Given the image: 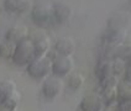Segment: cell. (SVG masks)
<instances>
[{
  "instance_id": "obj_1",
  "label": "cell",
  "mask_w": 131,
  "mask_h": 111,
  "mask_svg": "<svg viewBox=\"0 0 131 111\" xmlns=\"http://www.w3.org/2000/svg\"><path fill=\"white\" fill-rule=\"evenodd\" d=\"M26 72L32 79L43 80L52 73V58L48 56L36 57L26 66Z\"/></svg>"
},
{
  "instance_id": "obj_2",
  "label": "cell",
  "mask_w": 131,
  "mask_h": 111,
  "mask_svg": "<svg viewBox=\"0 0 131 111\" xmlns=\"http://www.w3.org/2000/svg\"><path fill=\"white\" fill-rule=\"evenodd\" d=\"M36 58V52H35V46L30 38H26L15 46V51L13 54L11 60L16 66H27L30 62H32Z\"/></svg>"
},
{
  "instance_id": "obj_3",
  "label": "cell",
  "mask_w": 131,
  "mask_h": 111,
  "mask_svg": "<svg viewBox=\"0 0 131 111\" xmlns=\"http://www.w3.org/2000/svg\"><path fill=\"white\" fill-rule=\"evenodd\" d=\"M31 19L40 29H47L51 27L54 23L53 14H52V6L46 4H37L34 5L31 9Z\"/></svg>"
},
{
  "instance_id": "obj_4",
  "label": "cell",
  "mask_w": 131,
  "mask_h": 111,
  "mask_svg": "<svg viewBox=\"0 0 131 111\" xmlns=\"http://www.w3.org/2000/svg\"><path fill=\"white\" fill-rule=\"evenodd\" d=\"M29 38L32 41V43L35 46L36 57L47 56V53L50 52V48H51V38L43 29L35 30V31L30 32Z\"/></svg>"
},
{
  "instance_id": "obj_5",
  "label": "cell",
  "mask_w": 131,
  "mask_h": 111,
  "mask_svg": "<svg viewBox=\"0 0 131 111\" xmlns=\"http://www.w3.org/2000/svg\"><path fill=\"white\" fill-rule=\"evenodd\" d=\"M74 69V60L72 56H57L52 58V74L54 77H67Z\"/></svg>"
},
{
  "instance_id": "obj_6",
  "label": "cell",
  "mask_w": 131,
  "mask_h": 111,
  "mask_svg": "<svg viewBox=\"0 0 131 111\" xmlns=\"http://www.w3.org/2000/svg\"><path fill=\"white\" fill-rule=\"evenodd\" d=\"M126 37L125 30H108L103 33L102 43L105 51H113L117 47L123 46Z\"/></svg>"
},
{
  "instance_id": "obj_7",
  "label": "cell",
  "mask_w": 131,
  "mask_h": 111,
  "mask_svg": "<svg viewBox=\"0 0 131 111\" xmlns=\"http://www.w3.org/2000/svg\"><path fill=\"white\" fill-rule=\"evenodd\" d=\"M62 90H63V83L61 80V78L52 75V77H47L46 79H43L42 94L47 100L52 101L56 97H58Z\"/></svg>"
},
{
  "instance_id": "obj_8",
  "label": "cell",
  "mask_w": 131,
  "mask_h": 111,
  "mask_svg": "<svg viewBox=\"0 0 131 111\" xmlns=\"http://www.w3.org/2000/svg\"><path fill=\"white\" fill-rule=\"evenodd\" d=\"M52 14H53L54 23L66 25L71 21L73 16V10L66 3H56L54 5H52Z\"/></svg>"
},
{
  "instance_id": "obj_9",
  "label": "cell",
  "mask_w": 131,
  "mask_h": 111,
  "mask_svg": "<svg viewBox=\"0 0 131 111\" xmlns=\"http://www.w3.org/2000/svg\"><path fill=\"white\" fill-rule=\"evenodd\" d=\"M31 0H4V9L7 13L16 15H24L32 9Z\"/></svg>"
},
{
  "instance_id": "obj_10",
  "label": "cell",
  "mask_w": 131,
  "mask_h": 111,
  "mask_svg": "<svg viewBox=\"0 0 131 111\" xmlns=\"http://www.w3.org/2000/svg\"><path fill=\"white\" fill-rule=\"evenodd\" d=\"M105 104L102 96L98 94H89L85 95L79 104L80 111H103Z\"/></svg>"
},
{
  "instance_id": "obj_11",
  "label": "cell",
  "mask_w": 131,
  "mask_h": 111,
  "mask_svg": "<svg viewBox=\"0 0 131 111\" xmlns=\"http://www.w3.org/2000/svg\"><path fill=\"white\" fill-rule=\"evenodd\" d=\"M29 33H30L29 27H26L24 25H16V26L10 27L6 31L5 41H9V42H13V43L17 44L19 42L29 38Z\"/></svg>"
},
{
  "instance_id": "obj_12",
  "label": "cell",
  "mask_w": 131,
  "mask_h": 111,
  "mask_svg": "<svg viewBox=\"0 0 131 111\" xmlns=\"http://www.w3.org/2000/svg\"><path fill=\"white\" fill-rule=\"evenodd\" d=\"M75 51V42L71 37H61L54 43V52L57 56H72Z\"/></svg>"
},
{
  "instance_id": "obj_13",
  "label": "cell",
  "mask_w": 131,
  "mask_h": 111,
  "mask_svg": "<svg viewBox=\"0 0 131 111\" xmlns=\"http://www.w3.org/2000/svg\"><path fill=\"white\" fill-rule=\"evenodd\" d=\"M13 99H19L16 85L13 80H4L0 83V104Z\"/></svg>"
},
{
  "instance_id": "obj_14",
  "label": "cell",
  "mask_w": 131,
  "mask_h": 111,
  "mask_svg": "<svg viewBox=\"0 0 131 111\" xmlns=\"http://www.w3.org/2000/svg\"><path fill=\"white\" fill-rule=\"evenodd\" d=\"M95 74L98 77V79L100 81V84H103L108 78H110L113 73H111V58H100L96 68H95Z\"/></svg>"
},
{
  "instance_id": "obj_15",
  "label": "cell",
  "mask_w": 131,
  "mask_h": 111,
  "mask_svg": "<svg viewBox=\"0 0 131 111\" xmlns=\"http://www.w3.org/2000/svg\"><path fill=\"white\" fill-rule=\"evenodd\" d=\"M131 100V81L121 80L117 84V101Z\"/></svg>"
},
{
  "instance_id": "obj_16",
  "label": "cell",
  "mask_w": 131,
  "mask_h": 111,
  "mask_svg": "<svg viewBox=\"0 0 131 111\" xmlns=\"http://www.w3.org/2000/svg\"><path fill=\"white\" fill-rule=\"evenodd\" d=\"M127 23V17L125 14L114 15L108 22V30H125V26Z\"/></svg>"
},
{
  "instance_id": "obj_17",
  "label": "cell",
  "mask_w": 131,
  "mask_h": 111,
  "mask_svg": "<svg viewBox=\"0 0 131 111\" xmlns=\"http://www.w3.org/2000/svg\"><path fill=\"white\" fill-rule=\"evenodd\" d=\"M84 84V77L80 72H72L68 75V87L71 90H79Z\"/></svg>"
},
{
  "instance_id": "obj_18",
  "label": "cell",
  "mask_w": 131,
  "mask_h": 111,
  "mask_svg": "<svg viewBox=\"0 0 131 111\" xmlns=\"http://www.w3.org/2000/svg\"><path fill=\"white\" fill-rule=\"evenodd\" d=\"M15 46L16 44L9 41H4L0 43V57L4 59H11L13 54L15 51Z\"/></svg>"
},
{
  "instance_id": "obj_19",
  "label": "cell",
  "mask_w": 131,
  "mask_h": 111,
  "mask_svg": "<svg viewBox=\"0 0 131 111\" xmlns=\"http://www.w3.org/2000/svg\"><path fill=\"white\" fill-rule=\"evenodd\" d=\"M116 111H119V110H116Z\"/></svg>"
}]
</instances>
